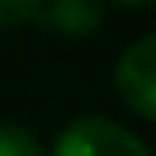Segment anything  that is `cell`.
<instances>
[{"mask_svg":"<svg viewBox=\"0 0 156 156\" xmlns=\"http://www.w3.org/2000/svg\"><path fill=\"white\" fill-rule=\"evenodd\" d=\"M49 156H149V149L125 125L87 115V118L69 122L56 135Z\"/></svg>","mask_w":156,"mask_h":156,"instance_id":"cell-1","label":"cell"},{"mask_svg":"<svg viewBox=\"0 0 156 156\" xmlns=\"http://www.w3.org/2000/svg\"><path fill=\"white\" fill-rule=\"evenodd\" d=\"M115 90L142 122L156 118V38L146 35L128 45L115 66Z\"/></svg>","mask_w":156,"mask_h":156,"instance_id":"cell-2","label":"cell"},{"mask_svg":"<svg viewBox=\"0 0 156 156\" xmlns=\"http://www.w3.org/2000/svg\"><path fill=\"white\" fill-rule=\"evenodd\" d=\"M38 21L56 35L83 38L104 21V0H42Z\"/></svg>","mask_w":156,"mask_h":156,"instance_id":"cell-3","label":"cell"},{"mask_svg":"<svg viewBox=\"0 0 156 156\" xmlns=\"http://www.w3.org/2000/svg\"><path fill=\"white\" fill-rule=\"evenodd\" d=\"M0 156H45L42 142L17 122H0Z\"/></svg>","mask_w":156,"mask_h":156,"instance_id":"cell-4","label":"cell"},{"mask_svg":"<svg viewBox=\"0 0 156 156\" xmlns=\"http://www.w3.org/2000/svg\"><path fill=\"white\" fill-rule=\"evenodd\" d=\"M38 11H42V0H0V31L38 21Z\"/></svg>","mask_w":156,"mask_h":156,"instance_id":"cell-5","label":"cell"},{"mask_svg":"<svg viewBox=\"0 0 156 156\" xmlns=\"http://www.w3.org/2000/svg\"><path fill=\"white\" fill-rule=\"evenodd\" d=\"M115 4H122V7H146V4H153V0H115Z\"/></svg>","mask_w":156,"mask_h":156,"instance_id":"cell-6","label":"cell"}]
</instances>
